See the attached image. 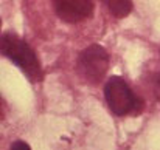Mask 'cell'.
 Here are the masks:
<instances>
[{
    "mask_svg": "<svg viewBox=\"0 0 160 150\" xmlns=\"http://www.w3.org/2000/svg\"><path fill=\"white\" fill-rule=\"evenodd\" d=\"M109 68V54L101 45H89L79 53L76 70L79 76L89 84H100Z\"/></svg>",
    "mask_w": 160,
    "mask_h": 150,
    "instance_id": "3",
    "label": "cell"
},
{
    "mask_svg": "<svg viewBox=\"0 0 160 150\" xmlns=\"http://www.w3.org/2000/svg\"><path fill=\"white\" fill-rule=\"evenodd\" d=\"M0 51L12 63H16L31 82H39L44 77V70L41 60L34 50L17 34L3 33L0 40Z\"/></svg>",
    "mask_w": 160,
    "mask_h": 150,
    "instance_id": "1",
    "label": "cell"
},
{
    "mask_svg": "<svg viewBox=\"0 0 160 150\" xmlns=\"http://www.w3.org/2000/svg\"><path fill=\"white\" fill-rule=\"evenodd\" d=\"M107 8L115 17H126L132 11V2H128V0H117V2L109 0L107 2Z\"/></svg>",
    "mask_w": 160,
    "mask_h": 150,
    "instance_id": "5",
    "label": "cell"
},
{
    "mask_svg": "<svg viewBox=\"0 0 160 150\" xmlns=\"http://www.w3.org/2000/svg\"><path fill=\"white\" fill-rule=\"evenodd\" d=\"M11 150H31V147L27 143H23V141H16L11 146Z\"/></svg>",
    "mask_w": 160,
    "mask_h": 150,
    "instance_id": "6",
    "label": "cell"
},
{
    "mask_svg": "<svg viewBox=\"0 0 160 150\" xmlns=\"http://www.w3.org/2000/svg\"><path fill=\"white\" fill-rule=\"evenodd\" d=\"M56 16L67 23H78L89 19L95 9V3L89 0H58L53 3Z\"/></svg>",
    "mask_w": 160,
    "mask_h": 150,
    "instance_id": "4",
    "label": "cell"
},
{
    "mask_svg": "<svg viewBox=\"0 0 160 150\" xmlns=\"http://www.w3.org/2000/svg\"><path fill=\"white\" fill-rule=\"evenodd\" d=\"M104 98L109 108L117 116L138 115L143 111V99L135 96L126 81L120 76H112L104 85Z\"/></svg>",
    "mask_w": 160,
    "mask_h": 150,
    "instance_id": "2",
    "label": "cell"
}]
</instances>
